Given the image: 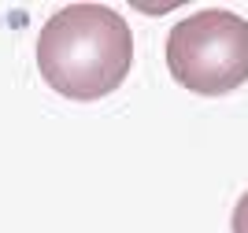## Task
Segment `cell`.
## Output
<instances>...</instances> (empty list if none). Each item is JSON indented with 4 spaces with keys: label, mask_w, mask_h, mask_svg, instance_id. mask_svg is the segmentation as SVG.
I'll use <instances>...</instances> for the list:
<instances>
[{
    "label": "cell",
    "mask_w": 248,
    "mask_h": 233,
    "mask_svg": "<svg viewBox=\"0 0 248 233\" xmlns=\"http://www.w3.org/2000/svg\"><path fill=\"white\" fill-rule=\"evenodd\" d=\"M134 63V33L108 4H67L41 26L37 71L60 96L100 100L115 93Z\"/></svg>",
    "instance_id": "cell-1"
},
{
    "label": "cell",
    "mask_w": 248,
    "mask_h": 233,
    "mask_svg": "<svg viewBox=\"0 0 248 233\" xmlns=\"http://www.w3.org/2000/svg\"><path fill=\"white\" fill-rule=\"evenodd\" d=\"M167 71L200 96H222L248 81V22L233 11H197L167 33Z\"/></svg>",
    "instance_id": "cell-2"
},
{
    "label": "cell",
    "mask_w": 248,
    "mask_h": 233,
    "mask_svg": "<svg viewBox=\"0 0 248 233\" xmlns=\"http://www.w3.org/2000/svg\"><path fill=\"white\" fill-rule=\"evenodd\" d=\"M233 233H248V193L233 207Z\"/></svg>",
    "instance_id": "cell-3"
}]
</instances>
